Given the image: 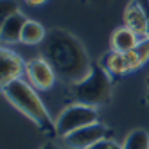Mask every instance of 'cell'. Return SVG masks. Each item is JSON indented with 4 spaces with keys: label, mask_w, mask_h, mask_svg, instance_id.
Segmentation results:
<instances>
[{
    "label": "cell",
    "mask_w": 149,
    "mask_h": 149,
    "mask_svg": "<svg viewBox=\"0 0 149 149\" xmlns=\"http://www.w3.org/2000/svg\"><path fill=\"white\" fill-rule=\"evenodd\" d=\"M41 56L56 70L58 79L68 83L70 86L86 79L93 68L84 45L63 29L49 31L45 41L41 43Z\"/></svg>",
    "instance_id": "cell-1"
},
{
    "label": "cell",
    "mask_w": 149,
    "mask_h": 149,
    "mask_svg": "<svg viewBox=\"0 0 149 149\" xmlns=\"http://www.w3.org/2000/svg\"><path fill=\"white\" fill-rule=\"evenodd\" d=\"M2 93L9 101V104L15 106L20 113H24L29 120H33L41 130L56 131V122H52L43 101L38 95V90L25 77L16 79L13 83L6 84V86H2Z\"/></svg>",
    "instance_id": "cell-2"
},
{
    "label": "cell",
    "mask_w": 149,
    "mask_h": 149,
    "mask_svg": "<svg viewBox=\"0 0 149 149\" xmlns=\"http://www.w3.org/2000/svg\"><path fill=\"white\" fill-rule=\"evenodd\" d=\"M111 76L101 65H93L90 76L77 84H72L74 97L79 104H86L92 108H99L108 102L111 95Z\"/></svg>",
    "instance_id": "cell-3"
},
{
    "label": "cell",
    "mask_w": 149,
    "mask_h": 149,
    "mask_svg": "<svg viewBox=\"0 0 149 149\" xmlns=\"http://www.w3.org/2000/svg\"><path fill=\"white\" fill-rule=\"evenodd\" d=\"M54 122H56V135L59 138H63L74 131L81 130V127H86L90 124L99 122V111H97V108L76 102V104L67 106L58 115V119Z\"/></svg>",
    "instance_id": "cell-4"
},
{
    "label": "cell",
    "mask_w": 149,
    "mask_h": 149,
    "mask_svg": "<svg viewBox=\"0 0 149 149\" xmlns=\"http://www.w3.org/2000/svg\"><path fill=\"white\" fill-rule=\"evenodd\" d=\"M25 79L36 90L49 92L56 84L58 74L43 56H36L25 63Z\"/></svg>",
    "instance_id": "cell-5"
},
{
    "label": "cell",
    "mask_w": 149,
    "mask_h": 149,
    "mask_svg": "<svg viewBox=\"0 0 149 149\" xmlns=\"http://www.w3.org/2000/svg\"><path fill=\"white\" fill-rule=\"evenodd\" d=\"M106 135H108V126H104L102 122H95L63 136L61 144H65L68 149H90L102 138H106Z\"/></svg>",
    "instance_id": "cell-6"
},
{
    "label": "cell",
    "mask_w": 149,
    "mask_h": 149,
    "mask_svg": "<svg viewBox=\"0 0 149 149\" xmlns=\"http://www.w3.org/2000/svg\"><path fill=\"white\" fill-rule=\"evenodd\" d=\"M25 63L27 61H24L15 50L2 47L0 50V84L6 86L16 79L25 77Z\"/></svg>",
    "instance_id": "cell-7"
},
{
    "label": "cell",
    "mask_w": 149,
    "mask_h": 149,
    "mask_svg": "<svg viewBox=\"0 0 149 149\" xmlns=\"http://www.w3.org/2000/svg\"><path fill=\"white\" fill-rule=\"evenodd\" d=\"M122 25L131 29L138 38H149V27H147V16L142 4L138 0H127L122 13Z\"/></svg>",
    "instance_id": "cell-8"
},
{
    "label": "cell",
    "mask_w": 149,
    "mask_h": 149,
    "mask_svg": "<svg viewBox=\"0 0 149 149\" xmlns=\"http://www.w3.org/2000/svg\"><path fill=\"white\" fill-rule=\"evenodd\" d=\"M27 20L29 18H25L22 13H16L4 20L2 27H0V38H2L4 45L22 43V31H24V25Z\"/></svg>",
    "instance_id": "cell-9"
},
{
    "label": "cell",
    "mask_w": 149,
    "mask_h": 149,
    "mask_svg": "<svg viewBox=\"0 0 149 149\" xmlns=\"http://www.w3.org/2000/svg\"><path fill=\"white\" fill-rule=\"evenodd\" d=\"M138 41H140V38H138L131 29H127L126 25L117 27L111 33V38H110V50L124 54V52H127V50L136 49Z\"/></svg>",
    "instance_id": "cell-10"
},
{
    "label": "cell",
    "mask_w": 149,
    "mask_h": 149,
    "mask_svg": "<svg viewBox=\"0 0 149 149\" xmlns=\"http://www.w3.org/2000/svg\"><path fill=\"white\" fill-rule=\"evenodd\" d=\"M101 67L108 72L110 76H124V74L130 72V68L126 65V59H124V54L115 52V50H110L102 56Z\"/></svg>",
    "instance_id": "cell-11"
},
{
    "label": "cell",
    "mask_w": 149,
    "mask_h": 149,
    "mask_svg": "<svg viewBox=\"0 0 149 149\" xmlns=\"http://www.w3.org/2000/svg\"><path fill=\"white\" fill-rule=\"evenodd\" d=\"M47 29L36 20H27L22 31V43L24 45H40L47 38Z\"/></svg>",
    "instance_id": "cell-12"
},
{
    "label": "cell",
    "mask_w": 149,
    "mask_h": 149,
    "mask_svg": "<svg viewBox=\"0 0 149 149\" xmlns=\"http://www.w3.org/2000/svg\"><path fill=\"white\" fill-rule=\"evenodd\" d=\"M122 149H149V133L146 130H133L124 138Z\"/></svg>",
    "instance_id": "cell-13"
},
{
    "label": "cell",
    "mask_w": 149,
    "mask_h": 149,
    "mask_svg": "<svg viewBox=\"0 0 149 149\" xmlns=\"http://www.w3.org/2000/svg\"><path fill=\"white\" fill-rule=\"evenodd\" d=\"M16 13H20L16 0H2V2H0V18H2V22L6 18L16 15Z\"/></svg>",
    "instance_id": "cell-14"
},
{
    "label": "cell",
    "mask_w": 149,
    "mask_h": 149,
    "mask_svg": "<svg viewBox=\"0 0 149 149\" xmlns=\"http://www.w3.org/2000/svg\"><path fill=\"white\" fill-rule=\"evenodd\" d=\"M124 59H126V65H127V68H130V72L140 68V67L144 65L142 59H140V56H138V52H136V49L124 52Z\"/></svg>",
    "instance_id": "cell-15"
},
{
    "label": "cell",
    "mask_w": 149,
    "mask_h": 149,
    "mask_svg": "<svg viewBox=\"0 0 149 149\" xmlns=\"http://www.w3.org/2000/svg\"><path fill=\"white\" fill-rule=\"evenodd\" d=\"M136 52H138V56H140L142 63L149 61V38H140V41H138V45H136Z\"/></svg>",
    "instance_id": "cell-16"
},
{
    "label": "cell",
    "mask_w": 149,
    "mask_h": 149,
    "mask_svg": "<svg viewBox=\"0 0 149 149\" xmlns=\"http://www.w3.org/2000/svg\"><path fill=\"white\" fill-rule=\"evenodd\" d=\"M90 149H122V144H117L115 140H110V138H102L101 142L92 146Z\"/></svg>",
    "instance_id": "cell-17"
},
{
    "label": "cell",
    "mask_w": 149,
    "mask_h": 149,
    "mask_svg": "<svg viewBox=\"0 0 149 149\" xmlns=\"http://www.w3.org/2000/svg\"><path fill=\"white\" fill-rule=\"evenodd\" d=\"M41 149H68L65 144H56V142H47Z\"/></svg>",
    "instance_id": "cell-18"
},
{
    "label": "cell",
    "mask_w": 149,
    "mask_h": 149,
    "mask_svg": "<svg viewBox=\"0 0 149 149\" xmlns=\"http://www.w3.org/2000/svg\"><path fill=\"white\" fill-rule=\"evenodd\" d=\"M24 2L27 6H31V7H40V6H43L47 0H24Z\"/></svg>",
    "instance_id": "cell-19"
},
{
    "label": "cell",
    "mask_w": 149,
    "mask_h": 149,
    "mask_svg": "<svg viewBox=\"0 0 149 149\" xmlns=\"http://www.w3.org/2000/svg\"><path fill=\"white\" fill-rule=\"evenodd\" d=\"M138 2L142 4L144 11H146V16H147V27H149V0H138Z\"/></svg>",
    "instance_id": "cell-20"
},
{
    "label": "cell",
    "mask_w": 149,
    "mask_h": 149,
    "mask_svg": "<svg viewBox=\"0 0 149 149\" xmlns=\"http://www.w3.org/2000/svg\"><path fill=\"white\" fill-rule=\"evenodd\" d=\"M146 101L149 102V90H147V95H146Z\"/></svg>",
    "instance_id": "cell-21"
},
{
    "label": "cell",
    "mask_w": 149,
    "mask_h": 149,
    "mask_svg": "<svg viewBox=\"0 0 149 149\" xmlns=\"http://www.w3.org/2000/svg\"><path fill=\"white\" fill-rule=\"evenodd\" d=\"M147 88H149V79H147Z\"/></svg>",
    "instance_id": "cell-22"
}]
</instances>
